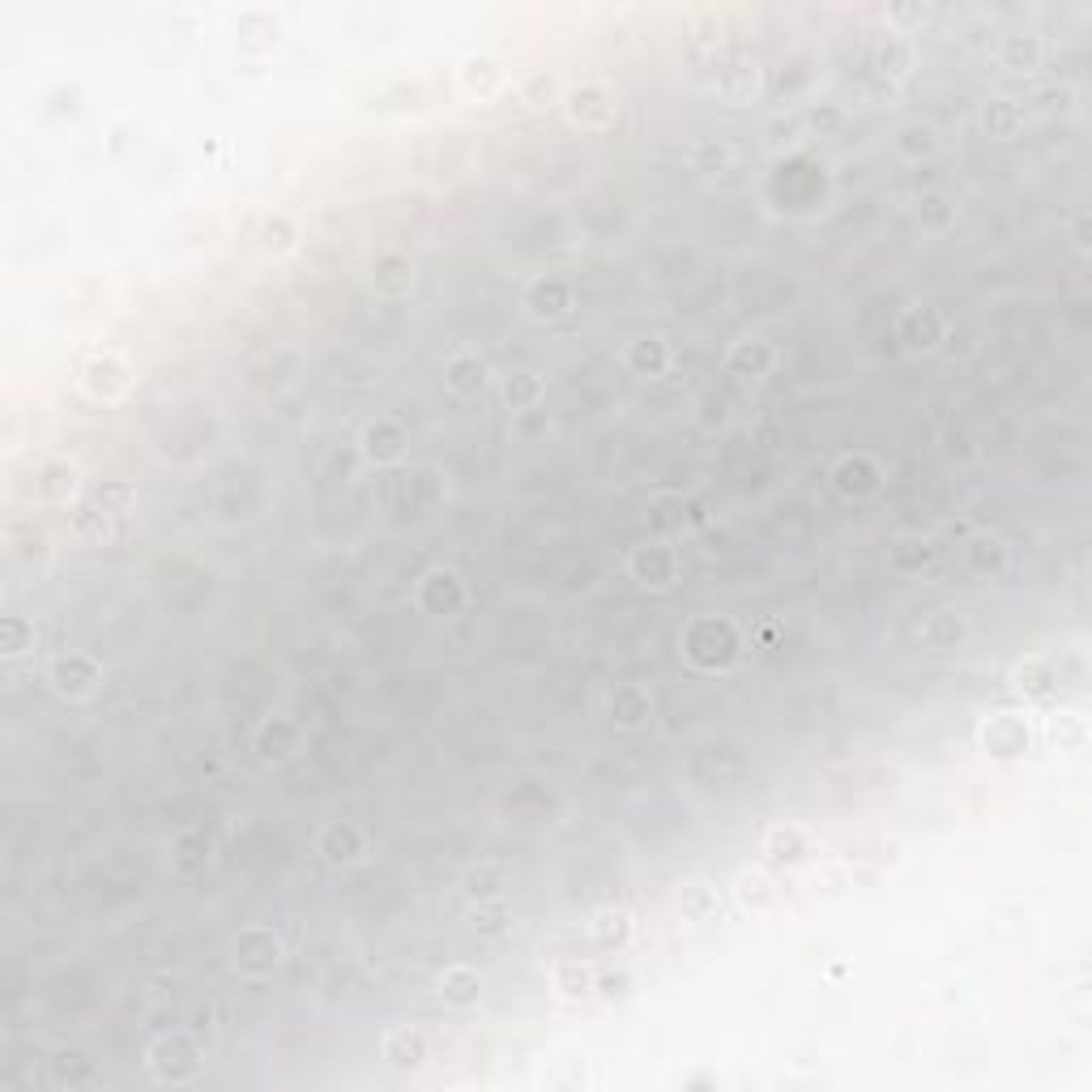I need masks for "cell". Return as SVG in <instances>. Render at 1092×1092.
Returning a JSON list of instances; mask_svg holds the SVG:
<instances>
[{"label": "cell", "mask_w": 1092, "mask_h": 1092, "mask_svg": "<svg viewBox=\"0 0 1092 1092\" xmlns=\"http://www.w3.org/2000/svg\"><path fill=\"white\" fill-rule=\"evenodd\" d=\"M568 115H572V124H581V128H606L619 115L615 90L602 86V81H585V86H577L568 94Z\"/></svg>", "instance_id": "1"}, {"label": "cell", "mask_w": 1092, "mask_h": 1092, "mask_svg": "<svg viewBox=\"0 0 1092 1092\" xmlns=\"http://www.w3.org/2000/svg\"><path fill=\"white\" fill-rule=\"evenodd\" d=\"M811 853H815L811 832L798 828V824H781L764 837V858L777 862V866H798V862L811 858Z\"/></svg>", "instance_id": "2"}, {"label": "cell", "mask_w": 1092, "mask_h": 1092, "mask_svg": "<svg viewBox=\"0 0 1092 1092\" xmlns=\"http://www.w3.org/2000/svg\"><path fill=\"white\" fill-rule=\"evenodd\" d=\"M81 384H86V389L94 393V397H124L128 393V384H133V375H128V368L120 359H90L86 368H81Z\"/></svg>", "instance_id": "3"}, {"label": "cell", "mask_w": 1092, "mask_h": 1092, "mask_svg": "<svg viewBox=\"0 0 1092 1092\" xmlns=\"http://www.w3.org/2000/svg\"><path fill=\"white\" fill-rule=\"evenodd\" d=\"M585 935H590V943L597 947V952H615V947H624L632 939V918L624 909H597L590 922H585Z\"/></svg>", "instance_id": "4"}, {"label": "cell", "mask_w": 1092, "mask_h": 1092, "mask_svg": "<svg viewBox=\"0 0 1092 1092\" xmlns=\"http://www.w3.org/2000/svg\"><path fill=\"white\" fill-rule=\"evenodd\" d=\"M461 94L465 99H491L500 86H503V68L496 61H487V56H478V61H465L461 65Z\"/></svg>", "instance_id": "5"}, {"label": "cell", "mask_w": 1092, "mask_h": 1092, "mask_svg": "<svg viewBox=\"0 0 1092 1092\" xmlns=\"http://www.w3.org/2000/svg\"><path fill=\"white\" fill-rule=\"evenodd\" d=\"M384 1059H393L397 1067H418L427 1059V1041L418 1028H397L384 1037Z\"/></svg>", "instance_id": "6"}, {"label": "cell", "mask_w": 1092, "mask_h": 1092, "mask_svg": "<svg viewBox=\"0 0 1092 1092\" xmlns=\"http://www.w3.org/2000/svg\"><path fill=\"white\" fill-rule=\"evenodd\" d=\"M718 909H721V900L709 884H687L683 892H678V913H683L687 922H713Z\"/></svg>", "instance_id": "7"}, {"label": "cell", "mask_w": 1092, "mask_h": 1092, "mask_svg": "<svg viewBox=\"0 0 1092 1092\" xmlns=\"http://www.w3.org/2000/svg\"><path fill=\"white\" fill-rule=\"evenodd\" d=\"M734 896L743 900L747 909H768V905H777V884H772V879H764L760 871H743L734 879Z\"/></svg>", "instance_id": "8"}, {"label": "cell", "mask_w": 1092, "mask_h": 1092, "mask_svg": "<svg viewBox=\"0 0 1092 1092\" xmlns=\"http://www.w3.org/2000/svg\"><path fill=\"white\" fill-rule=\"evenodd\" d=\"M77 487V469L65 465V461H52L39 469V478H34V496L39 500H68V491Z\"/></svg>", "instance_id": "9"}, {"label": "cell", "mask_w": 1092, "mask_h": 1092, "mask_svg": "<svg viewBox=\"0 0 1092 1092\" xmlns=\"http://www.w3.org/2000/svg\"><path fill=\"white\" fill-rule=\"evenodd\" d=\"M375 290L380 295H402V290H410V282H415V274H410V261H402V256H384L380 265H375Z\"/></svg>", "instance_id": "10"}, {"label": "cell", "mask_w": 1092, "mask_h": 1092, "mask_svg": "<svg viewBox=\"0 0 1092 1092\" xmlns=\"http://www.w3.org/2000/svg\"><path fill=\"white\" fill-rule=\"evenodd\" d=\"M440 994H444L449 1003H474V999H478V973H474V969H461V965L449 969V973L440 978Z\"/></svg>", "instance_id": "11"}, {"label": "cell", "mask_w": 1092, "mask_h": 1092, "mask_svg": "<svg viewBox=\"0 0 1092 1092\" xmlns=\"http://www.w3.org/2000/svg\"><path fill=\"white\" fill-rule=\"evenodd\" d=\"M1016 678H1020V691H1028V696H1046V691H1054V683H1059V675H1054L1050 662H1032Z\"/></svg>", "instance_id": "12"}, {"label": "cell", "mask_w": 1092, "mask_h": 1092, "mask_svg": "<svg viewBox=\"0 0 1092 1092\" xmlns=\"http://www.w3.org/2000/svg\"><path fill=\"white\" fill-rule=\"evenodd\" d=\"M290 240H295V231H290V222L286 218H278V222H265L261 227V248H269V252H282V248H290Z\"/></svg>", "instance_id": "13"}, {"label": "cell", "mask_w": 1092, "mask_h": 1092, "mask_svg": "<svg viewBox=\"0 0 1092 1092\" xmlns=\"http://www.w3.org/2000/svg\"><path fill=\"white\" fill-rule=\"evenodd\" d=\"M73 530H77L81 538H103V534H108V512H99V508H81V512L73 516Z\"/></svg>", "instance_id": "14"}, {"label": "cell", "mask_w": 1092, "mask_h": 1092, "mask_svg": "<svg viewBox=\"0 0 1092 1092\" xmlns=\"http://www.w3.org/2000/svg\"><path fill=\"white\" fill-rule=\"evenodd\" d=\"M636 572H640V577H649V572H653V585H662V581H671V559H666L662 550H653V559H649V550H640V555H636Z\"/></svg>", "instance_id": "15"}, {"label": "cell", "mask_w": 1092, "mask_h": 1092, "mask_svg": "<svg viewBox=\"0 0 1092 1092\" xmlns=\"http://www.w3.org/2000/svg\"><path fill=\"white\" fill-rule=\"evenodd\" d=\"M550 94H555V81H550V77H530V86L521 90V99L530 103V108H543Z\"/></svg>", "instance_id": "16"}, {"label": "cell", "mask_w": 1092, "mask_h": 1092, "mask_svg": "<svg viewBox=\"0 0 1092 1092\" xmlns=\"http://www.w3.org/2000/svg\"><path fill=\"white\" fill-rule=\"evenodd\" d=\"M503 913H508L503 905H491V909H483V913H474V926H478L483 935H496L500 926H503Z\"/></svg>", "instance_id": "17"}, {"label": "cell", "mask_w": 1092, "mask_h": 1092, "mask_svg": "<svg viewBox=\"0 0 1092 1092\" xmlns=\"http://www.w3.org/2000/svg\"><path fill=\"white\" fill-rule=\"evenodd\" d=\"M496 888H500L496 871H474V875H469V892H474V896H491Z\"/></svg>", "instance_id": "18"}, {"label": "cell", "mask_w": 1092, "mask_h": 1092, "mask_svg": "<svg viewBox=\"0 0 1092 1092\" xmlns=\"http://www.w3.org/2000/svg\"><path fill=\"white\" fill-rule=\"evenodd\" d=\"M99 500H103V512H111V508L133 503V491H128V487H108V491H99Z\"/></svg>", "instance_id": "19"}, {"label": "cell", "mask_w": 1092, "mask_h": 1092, "mask_svg": "<svg viewBox=\"0 0 1092 1092\" xmlns=\"http://www.w3.org/2000/svg\"><path fill=\"white\" fill-rule=\"evenodd\" d=\"M474 371L483 375V368H474V363H453V384L457 389H474Z\"/></svg>", "instance_id": "20"}]
</instances>
